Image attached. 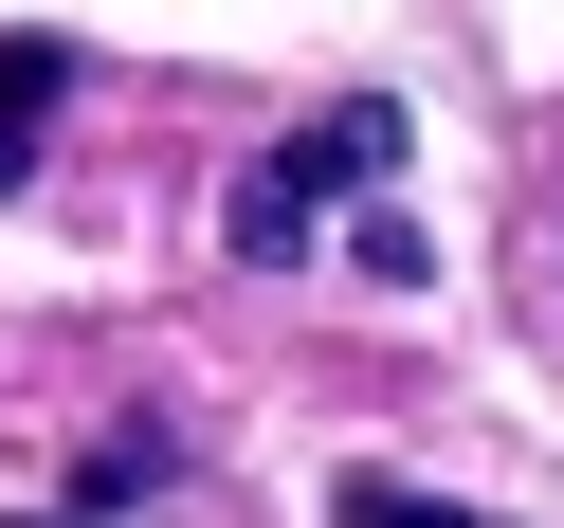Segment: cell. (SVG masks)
I'll list each match as a JSON object with an SVG mask.
<instances>
[{
  "instance_id": "6da1fadb",
  "label": "cell",
  "mask_w": 564,
  "mask_h": 528,
  "mask_svg": "<svg viewBox=\"0 0 564 528\" xmlns=\"http://www.w3.org/2000/svg\"><path fill=\"white\" fill-rule=\"evenodd\" d=\"M401 164H419V128L382 110V91H346V110H310L292 147H273L256 183H237V256H256V273H273V256H310V219H328V201H382Z\"/></svg>"
},
{
  "instance_id": "7a4b0ae2",
  "label": "cell",
  "mask_w": 564,
  "mask_h": 528,
  "mask_svg": "<svg viewBox=\"0 0 564 528\" xmlns=\"http://www.w3.org/2000/svg\"><path fill=\"white\" fill-rule=\"evenodd\" d=\"M55 74H74L55 37H0V201L37 183V110H55Z\"/></svg>"
},
{
  "instance_id": "3957f363",
  "label": "cell",
  "mask_w": 564,
  "mask_h": 528,
  "mask_svg": "<svg viewBox=\"0 0 564 528\" xmlns=\"http://www.w3.org/2000/svg\"><path fill=\"white\" fill-rule=\"evenodd\" d=\"M328 510H346V528H491V510H437V492H401V474H346Z\"/></svg>"
}]
</instances>
